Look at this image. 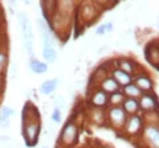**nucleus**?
<instances>
[{
    "label": "nucleus",
    "instance_id": "1",
    "mask_svg": "<svg viewBox=\"0 0 159 148\" xmlns=\"http://www.w3.org/2000/svg\"><path fill=\"white\" fill-rule=\"evenodd\" d=\"M20 23H21V31H23V37H24V45L29 56H32L33 53V32H32V27L29 23V19L27 15L20 13L19 15Z\"/></svg>",
    "mask_w": 159,
    "mask_h": 148
},
{
    "label": "nucleus",
    "instance_id": "2",
    "mask_svg": "<svg viewBox=\"0 0 159 148\" xmlns=\"http://www.w3.org/2000/svg\"><path fill=\"white\" fill-rule=\"evenodd\" d=\"M40 132V124L37 120H31L27 124H24V137H25V143L29 147H33L37 143V136Z\"/></svg>",
    "mask_w": 159,
    "mask_h": 148
},
{
    "label": "nucleus",
    "instance_id": "3",
    "mask_svg": "<svg viewBox=\"0 0 159 148\" xmlns=\"http://www.w3.org/2000/svg\"><path fill=\"white\" fill-rule=\"evenodd\" d=\"M77 135H78V128L73 122H68L64 130L61 132V141L66 146H72L77 141Z\"/></svg>",
    "mask_w": 159,
    "mask_h": 148
},
{
    "label": "nucleus",
    "instance_id": "4",
    "mask_svg": "<svg viewBox=\"0 0 159 148\" xmlns=\"http://www.w3.org/2000/svg\"><path fill=\"white\" fill-rule=\"evenodd\" d=\"M109 119H110L111 124H114L117 128L123 127V124L127 122L126 112L122 107H111V110L109 111Z\"/></svg>",
    "mask_w": 159,
    "mask_h": 148
},
{
    "label": "nucleus",
    "instance_id": "5",
    "mask_svg": "<svg viewBox=\"0 0 159 148\" xmlns=\"http://www.w3.org/2000/svg\"><path fill=\"white\" fill-rule=\"evenodd\" d=\"M145 139L150 148H159V127L147 126L145 128Z\"/></svg>",
    "mask_w": 159,
    "mask_h": 148
},
{
    "label": "nucleus",
    "instance_id": "6",
    "mask_svg": "<svg viewBox=\"0 0 159 148\" xmlns=\"http://www.w3.org/2000/svg\"><path fill=\"white\" fill-rule=\"evenodd\" d=\"M139 105H141V107H142L145 111H151V110H155V108H157L158 102H157L155 95L145 94V95H142V97H141Z\"/></svg>",
    "mask_w": 159,
    "mask_h": 148
},
{
    "label": "nucleus",
    "instance_id": "7",
    "mask_svg": "<svg viewBox=\"0 0 159 148\" xmlns=\"http://www.w3.org/2000/svg\"><path fill=\"white\" fill-rule=\"evenodd\" d=\"M141 127H142V119L139 116L134 115L126 123V132L127 134H130V135L137 134V132L141 130Z\"/></svg>",
    "mask_w": 159,
    "mask_h": 148
},
{
    "label": "nucleus",
    "instance_id": "8",
    "mask_svg": "<svg viewBox=\"0 0 159 148\" xmlns=\"http://www.w3.org/2000/svg\"><path fill=\"white\" fill-rule=\"evenodd\" d=\"M113 76H114L113 78L117 81L118 85H122L123 87L127 86L129 83L131 82V76H130V74H127L126 72L121 70V69H117V70H114Z\"/></svg>",
    "mask_w": 159,
    "mask_h": 148
},
{
    "label": "nucleus",
    "instance_id": "9",
    "mask_svg": "<svg viewBox=\"0 0 159 148\" xmlns=\"http://www.w3.org/2000/svg\"><path fill=\"white\" fill-rule=\"evenodd\" d=\"M134 85H135L141 91H150L151 89H152V82H151L150 78L146 77V76H139V77H137L135 83H134Z\"/></svg>",
    "mask_w": 159,
    "mask_h": 148
},
{
    "label": "nucleus",
    "instance_id": "10",
    "mask_svg": "<svg viewBox=\"0 0 159 148\" xmlns=\"http://www.w3.org/2000/svg\"><path fill=\"white\" fill-rule=\"evenodd\" d=\"M109 101V98H107V94L103 90H98L96 91L93 94L92 97V103L94 106H97V107H102V106H105L106 103Z\"/></svg>",
    "mask_w": 159,
    "mask_h": 148
},
{
    "label": "nucleus",
    "instance_id": "11",
    "mask_svg": "<svg viewBox=\"0 0 159 148\" xmlns=\"http://www.w3.org/2000/svg\"><path fill=\"white\" fill-rule=\"evenodd\" d=\"M118 89H119V85L117 83V81L114 80V78H111V77H107V78H105V80L102 81V90L103 91H109V93H116V91H118Z\"/></svg>",
    "mask_w": 159,
    "mask_h": 148
},
{
    "label": "nucleus",
    "instance_id": "12",
    "mask_svg": "<svg viewBox=\"0 0 159 148\" xmlns=\"http://www.w3.org/2000/svg\"><path fill=\"white\" fill-rule=\"evenodd\" d=\"M58 85V81L56 80V78H53V80H48L43 83L41 86H40V91L43 93V94H45V95H49V94H52V93L56 90V87Z\"/></svg>",
    "mask_w": 159,
    "mask_h": 148
},
{
    "label": "nucleus",
    "instance_id": "13",
    "mask_svg": "<svg viewBox=\"0 0 159 148\" xmlns=\"http://www.w3.org/2000/svg\"><path fill=\"white\" fill-rule=\"evenodd\" d=\"M139 108V103L137 102V99H133V98H127V99L123 101V110L125 112H130V114H134L137 112Z\"/></svg>",
    "mask_w": 159,
    "mask_h": 148
},
{
    "label": "nucleus",
    "instance_id": "14",
    "mask_svg": "<svg viewBox=\"0 0 159 148\" xmlns=\"http://www.w3.org/2000/svg\"><path fill=\"white\" fill-rule=\"evenodd\" d=\"M29 66H31V70L36 74H43L48 70V65L47 63H44L39 60H32L31 63H29Z\"/></svg>",
    "mask_w": 159,
    "mask_h": 148
},
{
    "label": "nucleus",
    "instance_id": "15",
    "mask_svg": "<svg viewBox=\"0 0 159 148\" xmlns=\"http://www.w3.org/2000/svg\"><path fill=\"white\" fill-rule=\"evenodd\" d=\"M123 91H125V94L127 97L133 98V99H135L137 97H141L142 95V91L139 90V89L135 85H134V83H129L127 86H125V87H123Z\"/></svg>",
    "mask_w": 159,
    "mask_h": 148
},
{
    "label": "nucleus",
    "instance_id": "16",
    "mask_svg": "<svg viewBox=\"0 0 159 148\" xmlns=\"http://www.w3.org/2000/svg\"><path fill=\"white\" fill-rule=\"evenodd\" d=\"M43 57L48 63H53L57 58V53L53 48H44L43 49Z\"/></svg>",
    "mask_w": 159,
    "mask_h": 148
},
{
    "label": "nucleus",
    "instance_id": "17",
    "mask_svg": "<svg viewBox=\"0 0 159 148\" xmlns=\"http://www.w3.org/2000/svg\"><path fill=\"white\" fill-rule=\"evenodd\" d=\"M123 101H125V97H123V94H122L121 91L113 93L111 97H110V102H111V105L114 107H118L121 103H123Z\"/></svg>",
    "mask_w": 159,
    "mask_h": 148
},
{
    "label": "nucleus",
    "instance_id": "18",
    "mask_svg": "<svg viewBox=\"0 0 159 148\" xmlns=\"http://www.w3.org/2000/svg\"><path fill=\"white\" fill-rule=\"evenodd\" d=\"M41 38H43L44 48H53V38H52V34H51L49 31L43 32L41 33Z\"/></svg>",
    "mask_w": 159,
    "mask_h": 148
},
{
    "label": "nucleus",
    "instance_id": "19",
    "mask_svg": "<svg viewBox=\"0 0 159 148\" xmlns=\"http://www.w3.org/2000/svg\"><path fill=\"white\" fill-rule=\"evenodd\" d=\"M121 70H123V72H126L127 74H130L131 72H133V69H134V66L131 65V62L130 61H126V60H122L121 61Z\"/></svg>",
    "mask_w": 159,
    "mask_h": 148
},
{
    "label": "nucleus",
    "instance_id": "20",
    "mask_svg": "<svg viewBox=\"0 0 159 148\" xmlns=\"http://www.w3.org/2000/svg\"><path fill=\"white\" fill-rule=\"evenodd\" d=\"M61 118H62L61 111H60L58 108H54L53 112H52V120L54 123H60V122H61Z\"/></svg>",
    "mask_w": 159,
    "mask_h": 148
},
{
    "label": "nucleus",
    "instance_id": "21",
    "mask_svg": "<svg viewBox=\"0 0 159 148\" xmlns=\"http://www.w3.org/2000/svg\"><path fill=\"white\" fill-rule=\"evenodd\" d=\"M12 114H13V110H11L9 107H3L2 111H0V116L7 118V119H9V116H11Z\"/></svg>",
    "mask_w": 159,
    "mask_h": 148
},
{
    "label": "nucleus",
    "instance_id": "22",
    "mask_svg": "<svg viewBox=\"0 0 159 148\" xmlns=\"http://www.w3.org/2000/svg\"><path fill=\"white\" fill-rule=\"evenodd\" d=\"M54 105H56V107H65V101H64V98L62 97H57V98H54Z\"/></svg>",
    "mask_w": 159,
    "mask_h": 148
},
{
    "label": "nucleus",
    "instance_id": "23",
    "mask_svg": "<svg viewBox=\"0 0 159 148\" xmlns=\"http://www.w3.org/2000/svg\"><path fill=\"white\" fill-rule=\"evenodd\" d=\"M105 32H106V27H105V24H102L101 27H98L97 28V31H96V34H105Z\"/></svg>",
    "mask_w": 159,
    "mask_h": 148
},
{
    "label": "nucleus",
    "instance_id": "24",
    "mask_svg": "<svg viewBox=\"0 0 159 148\" xmlns=\"http://www.w3.org/2000/svg\"><path fill=\"white\" fill-rule=\"evenodd\" d=\"M0 126L2 127H9V119L0 116Z\"/></svg>",
    "mask_w": 159,
    "mask_h": 148
},
{
    "label": "nucleus",
    "instance_id": "25",
    "mask_svg": "<svg viewBox=\"0 0 159 148\" xmlns=\"http://www.w3.org/2000/svg\"><path fill=\"white\" fill-rule=\"evenodd\" d=\"M6 61H7L6 56H4L3 53H0V69H2V67L4 66V63H6Z\"/></svg>",
    "mask_w": 159,
    "mask_h": 148
},
{
    "label": "nucleus",
    "instance_id": "26",
    "mask_svg": "<svg viewBox=\"0 0 159 148\" xmlns=\"http://www.w3.org/2000/svg\"><path fill=\"white\" fill-rule=\"evenodd\" d=\"M15 72H17V69H16V66H15V63H12V66H11V73H12V77H15Z\"/></svg>",
    "mask_w": 159,
    "mask_h": 148
},
{
    "label": "nucleus",
    "instance_id": "27",
    "mask_svg": "<svg viewBox=\"0 0 159 148\" xmlns=\"http://www.w3.org/2000/svg\"><path fill=\"white\" fill-rule=\"evenodd\" d=\"M105 27H106V31H111V29H113V24L107 23V24H105Z\"/></svg>",
    "mask_w": 159,
    "mask_h": 148
},
{
    "label": "nucleus",
    "instance_id": "28",
    "mask_svg": "<svg viewBox=\"0 0 159 148\" xmlns=\"http://www.w3.org/2000/svg\"><path fill=\"white\" fill-rule=\"evenodd\" d=\"M4 140L8 141V140H9V137H8V136H0V141H4Z\"/></svg>",
    "mask_w": 159,
    "mask_h": 148
},
{
    "label": "nucleus",
    "instance_id": "29",
    "mask_svg": "<svg viewBox=\"0 0 159 148\" xmlns=\"http://www.w3.org/2000/svg\"><path fill=\"white\" fill-rule=\"evenodd\" d=\"M43 148H47V147H43Z\"/></svg>",
    "mask_w": 159,
    "mask_h": 148
}]
</instances>
